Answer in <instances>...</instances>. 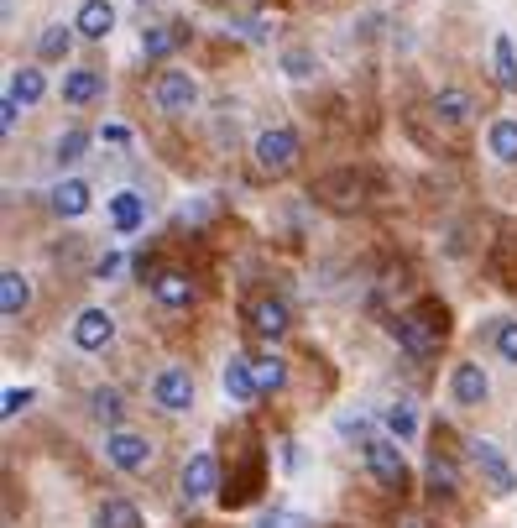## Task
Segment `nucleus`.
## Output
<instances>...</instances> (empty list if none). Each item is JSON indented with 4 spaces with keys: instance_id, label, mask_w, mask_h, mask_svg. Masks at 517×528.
Listing matches in <instances>:
<instances>
[{
    "instance_id": "39448f33",
    "label": "nucleus",
    "mask_w": 517,
    "mask_h": 528,
    "mask_svg": "<svg viewBox=\"0 0 517 528\" xmlns=\"http://www.w3.org/2000/svg\"><path fill=\"white\" fill-rule=\"evenodd\" d=\"M439 335H444V330H439V325H423L418 314H403V319L392 325V340H397L408 356H418V361L439 351Z\"/></svg>"
},
{
    "instance_id": "4468645a",
    "label": "nucleus",
    "mask_w": 517,
    "mask_h": 528,
    "mask_svg": "<svg viewBox=\"0 0 517 528\" xmlns=\"http://www.w3.org/2000/svg\"><path fill=\"white\" fill-rule=\"evenodd\" d=\"M110 220H115V231H121V236L141 231V225H147V199L131 194V189H121V194L110 199Z\"/></svg>"
},
{
    "instance_id": "f257e3e1",
    "label": "nucleus",
    "mask_w": 517,
    "mask_h": 528,
    "mask_svg": "<svg viewBox=\"0 0 517 528\" xmlns=\"http://www.w3.org/2000/svg\"><path fill=\"white\" fill-rule=\"evenodd\" d=\"M152 403L162 413H188L194 408V377H188V366H162L152 377Z\"/></svg>"
},
{
    "instance_id": "b1692460",
    "label": "nucleus",
    "mask_w": 517,
    "mask_h": 528,
    "mask_svg": "<svg viewBox=\"0 0 517 528\" xmlns=\"http://www.w3.org/2000/svg\"><path fill=\"white\" fill-rule=\"evenodd\" d=\"M74 32L79 27H63V21H58V27H47L42 37H37V58H47V63H58L68 48H74Z\"/></svg>"
},
{
    "instance_id": "f704fd0d",
    "label": "nucleus",
    "mask_w": 517,
    "mask_h": 528,
    "mask_svg": "<svg viewBox=\"0 0 517 528\" xmlns=\"http://www.w3.org/2000/svg\"><path fill=\"white\" fill-rule=\"evenodd\" d=\"M340 434H350V440H366L371 419H361V413H356V419H340ZM366 445H371V440H366Z\"/></svg>"
},
{
    "instance_id": "a878e982",
    "label": "nucleus",
    "mask_w": 517,
    "mask_h": 528,
    "mask_svg": "<svg viewBox=\"0 0 517 528\" xmlns=\"http://www.w3.org/2000/svg\"><path fill=\"white\" fill-rule=\"evenodd\" d=\"M89 408H94V419L100 424H121V393H115V387H94V398H89Z\"/></svg>"
},
{
    "instance_id": "9b49d317",
    "label": "nucleus",
    "mask_w": 517,
    "mask_h": 528,
    "mask_svg": "<svg viewBox=\"0 0 517 528\" xmlns=\"http://www.w3.org/2000/svg\"><path fill=\"white\" fill-rule=\"evenodd\" d=\"M450 393H455V403H460V408H481V403H486L491 382H486V372H481V361H460V366H455Z\"/></svg>"
},
{
    "instance_id": "ddd939ff",
    "label": "nucleus",
    "mask_w": 517,
    "mask_h": 528,
    "mask_svg": "<svg viewBox=\"0 0 517 528\" xmlns=\"http://www.w3.org/2000/svg\"><path fill=\"white\" fill-rule=\"evenodd\" d=\"M74 27H79V37L105 42V37H110V27H115V6H110V0H84L79 16H74Z\"/></svg>"
},
{
    "instance_id": "c756f323",
    "label": "nucleus",
    "mask_w": 517,
    "mask_h": 528,
    "mask_svg": "<svg viewBox=\"0 0 517 528\" xmlns=\"http://www.w3.org/2000/svg\"><path fill=\"white\" fill-rule=\"evenodd\" d=\"M387 429L397 434V440H413V434H418V419H413V408H408V403L387 408Z\"/></svg>"
},
{
    "instance_id": "dca6fc26",
    "label": "nucleus",
    "mask_w": 517,
    "mask_h": 528,
    "mask_svg": "<svg viewBox=\"0 0 517 528\" xmlns=\"http://www.w3.org/2000/svg\"><path fill=\"white\" fill-rule=\"evenodd\" d=\"M105 95V74H94V68H74V74H63V100L68 105H89Z\"/></svg>"
},
{
    "instance_id": "c85d7f7f",
    "label": "nucleus",
    "mask_w": 517,
    "mask_h": 528,
    "mask_svg": "<svg viewBox=\"0 0 517 528\" xmlns=\"http://www.w3.org/2000/svg\"><path fill=\"white\" fill-rule=\"evenodd\" d=\"M84 147H89V131H63L58 136V163H79V157H84Z\"/></svg>"
},
{
    "instance_id": "7c9ffc66",
    "label": "nucleus",
    "mask_w": 517,
    "mask_h": 528,
    "mask_svg": "<svg viewBox=\"0 0 517 528\" xmlns=\"http://www.w3.org/2000/svg\"><path fill=\"white\" fill-rule=\"evenodd\" d=\"M282 68H288L293 79H309L314 74V53H303V48H293V53H282Z\"/></svg>"
},
{
    "instance_id": "a211bd4d",
    "label": "nucleus",
    "mask_w": 517,
    "mask_h": 528,
    "mask_svg": "<svg viewBox=\"0 0 517 528\" xmlns=\"http://www.w3.org/2000/svg\"><path fill=\"white\" fill-rule=\"evenodd\" d=\"M94 523L100 528H141V513H136L131 497H105L100 513H94Z\"/></svg>"
},
{
    "instance_id": "4c0bfd02",
    "label": "nucleus",
    "mask_w": 517,
    "mask_h": 528,
    "mask_svg": "<svg viewBox=\"0 0 517 528\" xmlns=\"http://www.w3.org/2000/svg\"><path fill=\"white\" fill-rule=\"evenodd\" d=\"M100 136H105V142H110V147H126V142H131V131H126V126H105Z\"/></svg>"
},
{
    "instance_id": "2f4dec72",
    "label": "nucleus",
    "mask_w": 517,
    "mask_h": 528,
    "mask_svg": "<svg viewBox=\"0 0 517 528\" xmlns=\"http://www.w3.org/2000/svg\"><path fill=\"white\" fill-rule=\"evenodd\" d=\"M32 398H37L32 387H11V393H6V408H0V413H6V419H16L21 408H32Z\"/></svg>"
},
{
    "instance_id": "f8f14e48",
    "label": "nucleus",
    "mask_w": 517,
    "mask_h": 528,
    "mask_svg": "<svg viewBox=\"0 0 517 528\" xmlns=\"http://www.w3.org/2000/svg\"><path fill=\"white\" fill-rule=\"evenodd\" d=\"M225 393H230V403H251V398H262L256 393V366L246 361V356H230L225 361Z\"/></svg>"
},
{
    "instance_id": "4be33fe9",
    "label": "nucleus",
    "mask_w": 517,
    "mask_h": 528,
    "mask_svg": "<svg viewBox=\"0 0 517 528\" xmlns=\"http://www.w3.org/2000/svg\"><path fill=\"white\" fill-rule=\"evenodd\" d=\"M434 116H439L444 126H460V121H470V95H465V89H439Z\"/></svg>"
},
{
    "instance_id": "0eeeda50",
    "label": "nucleus",
    "mask_w": 517,
    "mask_h": 528,
    "mask_svg": "<svg viewBox=\"0 0 517 528\" xmlns=\"http://www.w3.org/2000/svg\"><path fill=\"white\" fill-rule=\"evenodd\" d=\"M251 330H256V335H267V340L288 335V330H293V309H288V298H277V293L256 298V304H251Z\"/></svg>"
},
{
    "instance_id": "7ed1b4c3",
    "label": "nucleus",
    "mask_w": 517,
    "mask_h": 528,
    "mask_svg": "<svg viewBox=\"0 0 517 528\" xmlns=\"http://www.w3.org/2000/svg\"><path fill=\"white\" fill-rule=\"evenodd\" d=\"M105 455H110V466H115V471H147L152 445H147V434L110 429V434H105Z\"/></svg>"
},
{
    "instance_id": "1a4fd4ad",
    "label": "nucleus",
    "mask_w": 517,
    "mask_h": 528,
    "mask_svg": "<svg viewBox=\"0 0 517 528\" xmlns=\"http://www.w3.org/2000/svg\"><path fill=\"white\" fill-rule=\"evenodd\" d=\"M470 461H476V466H481V476L491 481V492H497V497H507V492L517 487V476H512V466L502 461V450H497V445H491V440H476V445H470Z\"/></svg>"
},
{
    "instance_id": "e433bc0d",
    "label": "nucleus",
    "mask_w": 517,
    "mask_h": 528,
    "mask_svg": "<svg viewBox=\"0 0 517 528\" xmlns=\"http://www.w3.org/2000/svg\"><path fill=\"white\" fill-rule=\"evenodd\" d=\"M16 116H21V105L6 95V100H0V126H6V131H16Z\"/></svg>"
},
{
    "instance_id": "f03ea898",
    "label": "nucleus",
    "mask_w": 517,
    "mask_h": 528,
    "mask_svg": "<svg viewBox=\"0 0 517 528\" xmlns=\"http://www.w3.org/2000/svg\"><path fill=\"white\" fill-rule=\"evenodd\" d=\"M293 163H298V136L288 126L256 136V168H262V173H288Z\"/></svg>"
},
{
    "instance_id": "473e14b6",
    "label": "nucleus",
    "mask_w": 517,
    "mask_h": 528,
    "mask_svg": "<svg viewBox=\"0 0 517 528\" xmlns=\"http://www.w3.org/2000/svg\"><path fill=\"white\" fill-rule=\"evenodd\" d=\"M256 528H309V518H303V513H282V508H277V513H267L262 523H256Z\"/></svg>"
},
{
    "instance_id": "2eb2a0df",
    "label": "nucleus",
    "mask_w": 517,
    "mask_h": 528,
    "mask_svg": "<svg viewBox=\"0 0 517 528\" xmlns=\"http://www.w3.org/2000/svg\"><path fill=\"white\" fill-rule=\"evenodd\" d=\"M89 199H94V189L84 178H63L58 189H53V210L63 215V220H79L84 210H89Z\"/></svg>"
},
{
    "instance_id": "f3484780",
    "label": "nucleus",
    "mask_w": 517,
    "mask_h": 528,
    "mask_svg": "<svg viewBox=\"0 0 517 528\" xmlns=\"http://www.w3.org/2000/svg\"><path fill=\"white\" fill-rule=\"evenodd\" d=\"M27 304H32V283H27V278H21V272L11 267L6 278H0V314H6V319H16Z\"/></svg>"
},
{
    "instance_id": "412c9836",
    "label": "nucleus",
    "mask_w": 517,
    "mask_h": 528,
    "mask_svg": "<svg viewBox=\"0 0 517 528\" xmlns=\"http://www.w3.org/2000/svg\"><path fill=\"white\" fill-rule=\"evenodd\" d=\"M152 293H157V304H168V309H183L188 298H194V283H188L183 272H162V278L152 283Z\"/></svg>"
},
{
    "instance_id": "20e7f679",
    "label": "nucleus",
    "mask_w": 517,
    "mask_h": 528,
    "mask_svg": "<svg viewBox=\"0 0 517 528\" xmlns=\"http://www.w3.org/2000/svg\"><path fill=\"white\" fill-rule=\"evenodd\" d=\"M215 492H220V461L209 450L188 455V466H183V497L199 502V497H215Z\"/></svg>"
},
{
    "instance_id": "aec40b11",
    "label": "nucleus",
    "mask_w": 517,
    "mask_h": 528,
    "mask_svg": "<svg viewBox=\"0 0 517 528\" xmlns=\"http://www.w3.org/2000/svg\"><path fill=\"white\" fill-rule=\"evenodd\" d=\"M6 95H11L16 105H37V100L47 95V79H42V68H16Z\"/></svg>"
},
{
    "instance_id": "423d86ee",
    "label": "nucleus",
    "mask_w": 517,
    "mask_h": 528,
    "mask_svg": "<svg viewBox=\"0 0 517 528\" xmlns=\"http://www.w3.org/2000/svg\"><path fill=\"white\" fill-rule=\"evenodd\" d=\"M366 466H371V476L376 481H382V487H403V481H408V466H403V450H397L392 440H371L366 445Z\"/></svg>"
},
{
    "instance_id": "5701e85b",
    "label": "nucleus",
    "mask_w": 517,
    "mask_h": 528,
    "mask_svg": "<svg viewBox=\"0 0 517 528\" xmlns=\"http://www.w3.org/2000/svg\"><path fill=\"white\" fill-rule=\"evenodd\" d=\"M491 68H497V84L502 89H517V53H512V37L507 32L491 42Z\"/></svg>"
},
{
    "instance_id": "393cba45",
    "label": "nucleus",
    "mask_w": 517,
    "mask_h": 528,
    "mask_svg": "<svg viewBox=\"0 0 517 528\" xmlns=\"http://www.w3.org/2000/svg\"><path fill=\"white\" fill-rule=\"evenodd\" d=\"M251 366H256V393H277V387L288 382V361H282V356H262Z\"/></svg>"
},
{
    "instance_id": "cd10ccee",
    "label": "nucleus",
    "mask_w": 517,
    "mask_h": 528,
    "mask_svg": "<svg viewBox=\"0 0 517 528\" xmlns=\"http://www.w3.org/2000/svg\"><path fill=\"white\" fill-rule=\"evenodd\" d=\"M429 487H434V492H444V497H450V492L460 487V476H455V466L444 461V455H429Z\"/></svg>"
},
{
    "instance_id": "bb28decb",
    "label": "nucleus",
    "mask_w": 517,
    "mask_h": 528,
    "mask_svg": "<svg viewBox=\"0 0 517 528\" xmlns=\"http://www.w3.org/2000/svg\"><path fill=\"white\" fill-rule=\"evenodd\" d=\"M173 48H178L173 27H147V32H141V53H147V58H168Z\"/></svg>"
},
{
    "instance_id": "72a5a7b5",
    "label": "nucleus",
    "mask_w": 517,
    "mask_h": 528,
    "mask_svg": "<svg viewBox=\"0 0 517 528\" xmlns=\"http://www.w3.org/2000/svg\"><path fill=\"white\" fill-rule=\"evenodd\" d=\"M497 351H502V361L517 366V325H497Z\"/></svg>"
},
{
    "instance_id": "58836bf2",
    "label": "nucleus",
    "mask_w": 517,
    "mask_h": 528,
    "mask_svg": "<svg viewBox=\"0 0 517 528\" xmlns=\"http://www.w3.org/2000/svg\"><path fill=\"white\" fill-rule=\"evenodd\" d=\"M282 466H288V471L298 466V445H293V440H282Z\"/></svg>"
},
{
    "instance_id": "6ab92c4d",
    "label": "nucleus",
    "mask_w": 517,
    "mask_h": 528,
    "mask_svg": "<svg viewBox=\"0 0 517 528\" xmlns=\"http://www.w3.org/2000/svg\"><path fill=\"white\" fill-rule=\"evenodd\" d=\"M486 147H491V157H497V163H517V121H512V116L491 121Z\"/></svg>"
},
{
    "instance_id": "6e6552de",
    "label": "nucleus",
    "mask_w": 517,
    "mask_h": 528,
    "mask_svg": "<svg viewBox=\"0 0 517 528\" xmlns=\"http://www.w3.org/2000/svg\"><path fill=\"white\" fill-rule=\"evenodd\" d=\"M157 105L168 110V116H178V110H188L199 100V84H194V74H178V68H168V74H157Z\"/></svg>"
},
{
    "instance_id": "c9c22d12",
    "label": "nucleus",
    "mask_w": 517,
    "mask_h": 528,
    "mask_svg": "<svg viewBox=\"0 0 517 528\" xmlns=\"http://www.w3.org/2000/svg\"><path fill=\"white\" fill-rule=\"evenodd\" d=\"M121 272V251H105L100 262H94V278H115Z\"/></svg>"
},
{
    "instance_id": "9d476101",
    "label": "nucleus",
    "mask_w": 517,
    "mask_h": 528,
    "mask_svg": "<svg viewBox=\"0 0 517 528\" xmlns=\"http://www.w3.org/2000/svg\"><path fill=\"white\" fill-rule=\"evenodd\" d=\"M115 340V319L105 314V309H84L79 319H74V346L79 351H105Z\"/></svg>"
}]
</instances>
